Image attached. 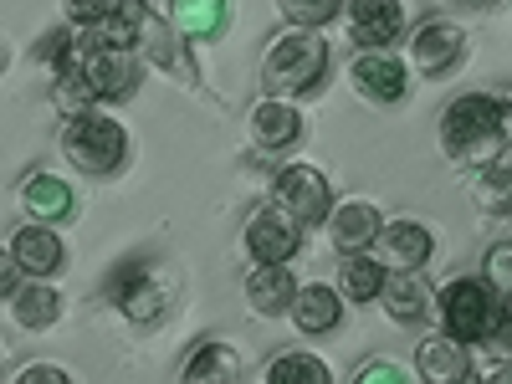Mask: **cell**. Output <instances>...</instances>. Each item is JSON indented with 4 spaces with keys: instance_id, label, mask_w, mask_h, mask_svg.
Returning <instances> with one entry per match:
<instances>
[{
    "instance_id": "cell-1",
    "label": "cell",
    "mask_w": 512,
    "mask_h": 384,
    "mask_svg": "<svg viewBox=\"0 0 512 384\" xmlns=\"http://www.w3.org/2000/svg\"><path fill=\"white\" fill-rule=\"evenodd\" d=\"M328 57H333L328 41L318 31H308V26L277 36L272 47H267V57H262V88H267V98H287L292 103V98L323 88Z\"/></svg>"
},
{
    "instance_id": "cell-6",
    "label": "cell",
    "mask_w": 512,
    "mask_h": 384,
    "mask_svg": "<svg viewBox=\"0 0 512 384\" xmlns=\"http://www.w3.org/2000/svg\"><path fill=\"white\" fill-rule=\"evenodd\" d=\"M108 303H118L123 318H134V323H154L169 308V282L154 277L144 262H128L108 277Z\"/></svg>"
},
{
    "instance_id": "cell-25",
    "label": "cell",
    "mask_w": 512,
    "mask_h": 384,
    "mask_svg": "<svg viewBox=\"0 0 512 384\" xmlns=\"http://www.w3.org/2000/svg\"><path fill=\"white\" fill-rule=\"evenodd\" d=\"M11 313H16L21 328H52L57 313H62V297L47 287V277H36L31 287H21V292L11 297Z\"/></svg>"
},
{
    "instance_id": "cell-2",
    "label": "cell",
    "mask_w": 512,
    "mask_h": 384,
    "mask_svg": "<svg viewBox=\"0 0 512 384\" xmlns=\"http://www.w3.org/2000/svg\"><path fill=\"white\" fill-rule=\"evenodd\" d=\"M497 123H502V103H492L487 93H461L441 113V144H446V154L482 169L502 149V128Z\"/></svg>"
},
{
    "instance_id": "cell-34",
    "label": "cell",
    "mask_w": 512,
    "mask_h": 384,
    "mask_svg": "<svg viewBox=\"0 0 512 384\" xmlns=\"http://www.w3.org/2000/svg\"><path fill=\"white\" fill-rule=\"evenodd\" d=\"M67 379H72V374L57 369V364H31V369L16 374V384H67Z\"/></svg>"
},
{
    "instance_id": "cell-35",
    "label": "cell",
    "mask_w": 512,
    "mask_h": 384,
    "mask_svg": "<svg viewBox=\"0 0 512 384\" xmlns=\"http://www.w3.org/2000/svg\"><path fill=\"white\" fill-rule=\"evenodd\" d=\"M497 128H502V144L512 149V98L502 103V123H497Z\"/></svg>"
},
{
    "instance_id": "cell-26",
    "label": "cell",
    "mask_w": 512,
    "mask_h": 384,
    "mask_svg": "<svg viewBox=\"0 0 512 384\" xmlns=\"http://www.w3.org/2000/svg\"><path fill=\"white\" fill-rule=\"evenodd\" d=\"M472 200L487 210V216H507L512 210V164H482L472 180Z\"/></svg>"
},
{
    "instance_id": "cell-18",
    "label": "cell",
    "mask_w": 512,
    "mask_h": 384,
    "mask_svg": "<svg viewBox=\"0 0 512 384\" xmlns=\"http://www.w3.org/2000/svg\"><path fill=\"white\" fill-rule=\"evenodd\" d=\"M21 210L31 221H67L72 216V190H67V180H57V175H47V169H41V175H31L26 185H21Z\"/></svg>"
},
{
    "instance_id": "cell-24",
    "label": "cell",
    "mask_w": 512,
    "mask_h": 384,
    "mask_svg": "<svg viewBox=\"0 0 512 384\" xmlns=\"http://www.w3.org/2000/svg\"><path fill=\"white\" fill-rule=\"evenodd\" d=\"M180 379H190V384H216V379H241V359L226 349V344H216V338H205V344H195V354L185 359V369H180Z\"/></svg>"
},
{
    "instance_id": "cell-19",
    "label": "cell",
    "mask_w": 512,
    "mask_h": 384,
    "mask_svg": "<svg viewBox=\"0 0 512 384\" xmlns=\"http://www.w3.org/2000/svg\"><path fill=\"white\" fill-rule=\"evenodd\" d=\"M169 26L185 41H210L226 26V0H169Z\"/></svg>"
},
{
    "instance_id": "cell-31",
    "label": "cell",
    "mask_w": 512,
    "mask_h": 384,
    "mask_svg": "<svg viewBox=\"0 0 512 384\" xmlns=\"http://www.w3.org/2000/svg\"><path fill=\"white\" fill-rule=\"evenodd\" d=\"M482 277H487L502 297H512V241H492V246H487V256H482Z\"/></svg>"
},
{
    "instance_id": "cell-5",
    "label": "cell",
    "mask_w": 512,
    "mask_h": 384,
    "mask_svg": "<svg viewBox=\"0 0 512 384\" xmlns=\"http://www.w3.org/2000/svg\"><path fill=\"white\" fill-rule=\"evenodd\" d=\"M272 200L282 210H292L303 226H328L333 216V185L328 175H318L313 164H287L272 175Z\"/></svg>"
},
{
    "instance_id": "cell-10",
    "label": "cell",
    "mask_w": 512,
    "mask_h": 384,
    "mask_svg": "<svg viewBox=\"0 0 512 384\" xmlns=\"http://www.w3.org/2000/svg\"><path fill=\"white\" fill-rule=\"evenodd\" d=\"M461 52H466V36H461L456 21H425V26L410 36V62H415V72H425V77L451 72V67L461 62Z\"/></svg>"
},
{
    "instance_id": "cell-7",
    "label": "cell",
    "mask_w": 512,
    "mask_h": 384,
    "mask_svg": "<svg viewBox=\"0 0 512 384\" xmlns=\"http://www.w3.org/2000/svg\"><path fill=\"white\" fill-rule=\"evenodd\" d=\"M297 246H303V221H297L292 210H282L277 200L262 205L246 221V251L256 256V262H292Z\"/></svg>"
},
{
    "instance_id": "cell-32",
    "label": "cell",
    "mask_w": 512,
    "mask_h": 384,
    "mask_svg": "<svg viewBox=\"0 0 512 384\" xmlns=\"http://www.w3.org/2000/svg\"><path fill=\"white\" fill-rule=\"evenodd\" d=\"M359 384H410V369L405 364H390V359H369L354 369Z\"/></svg>"
},
{
    "instance_id": "cell-15",
    "label": "cell",
    "mask_w": 512,
    "mask_h": 384,
    "mask_svg": "<svg viewBox=\"0 0 512 384\" xmlns=\"http://www.w3.org/2000/svg\"><path fill=\"white\" fill-rule=\"evenodd\" d=\"M379 231H384V221L369 200H349L328 216V236H333L338 251H369L379 241Z\"/></svg>"
},
{
    "instance_id": "cell-14",
    "label": "cell",
    "mask_w": 512,
    "mask_h": 384,
    "mask_svg": "<svg viewBox=\"0 0 512 384\" xmlns=\"http://www.w3.org/2000/svg\"><path fill=\"white\" fill-rule=\"evenodd\" d=\"M415 374L420 379H431V384H461L466 374H472V359H466V344L456 333H431L420 344V354H415Z\"/></svg>"
},
{
    "instance_id": "cell-11",
    "label": "cell",
    "mask_w": 512,
    "mask_h": 384,
    "mask_svg": "<svg viewBox=\"0 0 512 384\" xmlns=\"http://www.w3.org/2000/svg\"><path fill=\"white\" fill-rule=\"evenodd\" d=\"M431 231H425L420 221H390L379 231V241H374V256L390 272H420L425 262H431Z\"/></svg>"
},
{
    "instance_id": "cell-9",
    "label": "cell",
    "mask_w": 512,
    "mask_h": 384,
    "mask_svg": "<svg viewBox=\"0 0 512 384\" xmlns=\"http://www.w3.org/2000/svg\"><path fill=\"white\" fill-rule=\"evenodd\" d=\"M349 82L359 88V98H369V103H400L405 88H410V67L379 47V52H359L354 57Z\"/></svg>"
},
{
    "instance_id": "cell-12",
    "label": "cell",
    "mask_w": 512,
    "mask_h": 384,
    "mask_svg": "<svg viewBox=\"0 0 512 384\" xmlns=\"http://www.w3.org/2000/svg\"><path fill=\"white\" fill-rule=\"evenodd\" d=\"M82 72L93 77V88L103 98H123V93H134V82H139V62L128 47H108V41H88V52H82Z\"/></svg>"
},
{
    "instance_id": "cell-23",
    "label": "cell",
    "mask_w": 512,
    "mask_h": 384,
    "mask_svg": "<svg viewBox=\"0 0 512 384\" xmlns=\"http://www.w3.org/2000/svg\"><path fill=\"white\" fill-rule=\"evenodd\" d=\"M103 93L93 88V77L82 72V62H72V67H62L57 72V82H52V103H57V113L62 118H82V113H93V103H98Z\"/></svg>"
},
{
    "instance_id": "cell-8",
    "label": "cell",
    "mask_w": 512,
    "mask_h": 384,
    "mask_svg": "<svg viewBox=\"0 0 512 384\" xmlns=\"http://www.w3.org/2000/svg\"><path fill=\"white\" fill-rule=\"evenodd\" d=\"M344 21H349V36L359 41V52H379V47H390V41L405 36L400 0H349Z\"/></svg>"
},
{
    "instance_id": "cell-28",
    "label": "cell",
    "mask_w": 512,
    "mask_h": 384,
    "mask_svg": "<svg viewBox=\"0 0 512 384\" xmlns=\"http://www.w3.org/2000/svg\"><path fill=\"white\" fill-rule=\"evenodd\" d=\"M267 379L272 384H328V364L323 359H313V354H277L272 364H267Z\"/></svg>"
},
{
    "instance_id": "cell-29",
    "label": "cell",
    "mask_w": 512,
    "mask_h": 384,
    "mask_svg": "<svg viewBox=\"0 0 512 384\" xmlns=\"http://www.w3.org/2000/svg\"><path fill=\"white\" fill-rule=\"evenodd\" d=\"M277 11H282L292 26L318 31V26H328L338 11H344V0H277Z\"/></svg>"
},
{
    "instance_id": "cell-20",
    "label": "cell",
    "mask_w": 512,
    "mask_h": 384,
    "mask_svg": "<svg viewBox=\"0 0 512 384\" xmlns=\"http://www.w3.org/2000/svg\"><path fill=\"white\" fill-rule=\"evenodd\" d=\"M379 297H384V308H390L395 323H420L431 313V287L420 282V272H390Z\"/></svg>"
},
{
    "instance_id": "cell-3",
    "label": "cell",
    "mask_w": 512,
    "mask_h": 384,
    "mask_svg": "<svg viewBox=\"0 0 512 384\" xmlns=\"http://www.w3.org/2000/svg\"><path fill=\"white\" fill-rule=\"evenodd\" d=\"M62 154H67L72 169L103 180L113 169H123L128 134H123V123H113L103 113H82V118H67V128H62Z\"/></svg>"
},
{
    "instance_id": "cell-27",
    "label": "cell",
    "mask_w": 512,
    "mask_h": 384,
    "mask_svg": "<svg viewBox=\"0 0 512 384\" xmlns=\"http://www.w3.org/2000/svg\"><path fill=\"white\" fill-rule=\"evenodd\" d=\"M108 16H128V21H144L149 16V0H67V21L93 31Z\"/></svg>"
},
{
    "instance_id": "cell-16",
    "label": "cell",
    "mask_w": 512,
    "mask_h": 384,
    "mask_svg": "<svg viewBox=\"0 0 512 384\" xmlns=\"http://www.w3.org/2000/svg\"><path fill=\"white\" fill-rule=\"evenodd\" d=\"M246 297H251V308L262 313V318H277V313H292L297 303V282L287 272V262H262L251 277H246Z\"/></svg>"
},
{
    "instance_id": "cell-30",
    "label": "cell",
    "mask_w": 512,
    "mask_h": 384,
    "mask_svg": "<svg viewBox=\"0 0 512 384\" xmlns=\"http://www.w3.org/2000/svg\"><path fill=\"white\" fill-rule=\"evenodd\" d=\"M149 57L164 67V72H175V77H185V82H195V62L185 57V47L175 36H164V31H154L149 36Z\"/></svg>"
},
{
    "instance_id": "cell-33",
    "label": "cell",
    "mask_w": 512,
    "mask_h": 384,
    "mask_svg": "<svg viewBox=\"0 0 512 384\" xmlns=\"http://www.w3.org/2000/svg\"><path fill=\"white\" fill-rule=\"evenodd\" d=\"M482 349H487L492 364H507V369H512V313H502V323L482 338Z\"/></svg>"
},
{
    "instance_id": "cell-13",
    "label": "cell",
    "mask_w": 512,
    "mask_h": 384,
    "mask_svg": "<svg viewBox=\"0 0 512 384\" xmlns=\"http://www.w3.org/2000/svg\"><path fill=\"white\" fill-rule=\"evenodd\" d=\"M251 139L267 154H282L292 144H303V113H297L287 98H262L251 108Z\"/></svg>"
},
{
    "instance_id": "cell-4",
    "label": "cell",
    "mask_w": 512,
    "mask_h": 384,
    "mask_svg": "<svg viewBox=\"0 0 512 384\" xmlns=\"http://www.w3.org/2000/svg\"><path fill=\"white\" fill-rule=\"evenodd\" d=\"M436 308H441L446 333H456L461 344H482V338L502 323V292L487 277H461V282L441 287Z\"/></svg>"
},
{
    "instance_id": "cell-21",
    "label": "cell",
    "mask_w": 512,
    "mask_h": 384,
    "mask_svg": "<svg viewBox=\"0 0 512 384\" xmlns=\"http://www.w3.org/2000/svg\"><path fill=\"white\" fill-rule=\"evenodd\" d=\"M338 318H344V303H338V292L313 282V287H297V303H292V323L303 333H328L338 328Z\"/></svg>"
},
{
    "instance_id": "cell-36",
    "label": "cell",
    "mask_w": 512,
    "mask_h": 384,
    "mask_svg": "<svg viewBox=\"0 0 512 384\" xmlns=\"http://www.w3.org/2000/svg\"><path fill=\"white\" fill-rule=\"evenodd\" d=\"M461 6H487V0H461Z\"/></svg>"
},
{
    "instance_id": "cell-17",
    "label": "cell",
    "mask_w": 512,
    "mask_h": 384,
    "mask_svg": "<svg viewBox=\"0 0 512 384\" xmlns=\"http://www.w3.org/2000/svg\"><path fill=\"white\" fill-rule=\"evenodd\" d=\"M11 256L31 272V277H52L62 267V236L47 226V221H31L11 236Z\"/></svg>"
},
{
    "instance_id": "cell-22",
    "label": "cell",
    "mask_w": 512,
    "mask_h": 384,
    "mask_svg": "<svg viewBox=\"0 0 512 384\" xmlns=\"http://www.w3.org/2000/svg\"><path fill=\"white\" fill-rule=\"evenodd\" d=\"M384 282H390V267H384L379 256H369V251H344V272H338V287H344V297H354V303H374V297L384 292Z\"/></svg>"
}]
</instances>
